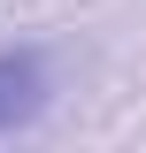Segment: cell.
Masks as SVG:
<instances>
[{"mask_svg": "<svg viewBox=\"0 0 146 153\" xmlns=\"http://www.w3.org/2000/svg\"><path fill=\"white\" fill-rule=\"evenodd\" d=\"M46 115V54H0V138Z\"/></svg>", "mask_w": 146, "mask_h": 153, "instance_id": "1", "label": "cell"}]
</instances>
